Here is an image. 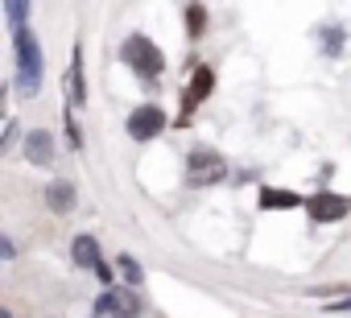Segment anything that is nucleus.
<instances>
[{
	"label": "nucleus",
	"mask_w": 351,
	"mask_h": 318,
	"mask_svg": "<svg viewBox=\"0 0 351 318\" xmlns=\"http://www.w3.org/2000/svg\"><path fill=\"white\" fill-rule=\"evenodd\" d=\"M13 46H17V91L38 95L42 91V46L38 38H29V29H17Z\"/></svg>",
	"instance_id": "1"
},
{
	"label": "nucleus",
	"mask_w": 351,
	"mask_h": 318,
	"mask_svg": "<svg viewBox=\"0 0 351 318\" xmlns=\"http://www.w3.org/2000/svg\"><path fill=\"white\" fill-rule=\"evenodd\" d=\"M120 58H124V66L128 71H136L141 79H157L161 71H165V58H161V50L145 38V34H132V38H124V46H120Z\"/></svg>",
	"instance_id": "2"
},
{
	"label": "nucleus",
	"mask_w": 351,
	"mask_h": 318,
	"mask_svg": "<svg viewBox=\"0 0 351 318\" xmlns=\"http://www.w3.org/2000/svg\"><path fill=\"white\" fill-rule=\"evenodd\" d=\"M228 178V162L215 153V149H191L186 153V182L191 186H215V182H223Z\"/></svg>",
	"instance_id": "3"
},
{
	"label": "nucleus",
	"mask_w": 351,
	"mask_h": 318,
	"mask_svg": "<svg viewBox=\"0 0 351 318\" xmlns=\"http://www.w3.org/2000/svg\"><path fill=\"white\" fill-rule=\"evenodd\" d=\"M95 318H136L141 314V297L132 289H104L91 306Z\"/></svg>",
	"instance_id": "4"
},
{
	"label": "nucleus",
	"mask_w": 351,
	"mask_h": 318,
	"mask_svg": "<svg viewBox=\"0 0 351 318\" xmlns=\"http://www.w3.org/2000/svg\"><path fill=\"white\" fill-rule=\"evenodd\" d=\"M306 211H310L314 223H335V219H343V215L351 211V199H347V195H330V191H322V195H310Z\"/></svg>",
	"instance_id": "5"
},
{
	"label": "nucleus",
	"mask_w": 351,
	"mask_h": 318,
	"mask_svg": "<svg viewBox=\"0 0 351 318\" xmlns=\"http://www.w3.org/2000/svg\"><path fill=\"white\" fill-rule=\"evenodd\" d=\"M161 128H165V112H161L157 103H145V108H136V112L128 116V136H132V140H153Z\"/></svg>",
	"instance_id": "6"
},
{
	"label": "nucleus",
	"mask_w": 351,
	"mask_h": 318,
	"mask_svg": "<svg viewBox=\"0 0 351 318\" xmlns=\"http://www.w3.org/2000/svg\"><path fill=\"white\" fill-rule=\"evenodd\" d=\"M211 87H215V71L211 66H199L195 75H191V87H186V99H182V112L191 116L207 95H211Z\"/></svg>",
	"instance_id": "7"
},
{
	"label": "nucleus",
	"mask_w": 351,
	"mask_h": 318,
	"mask_svg": "<svg viewBox=\"0 0 351 318\" xmlns=\"http://www.w3.org/2000/svg\"><path fill=\"white\" fill-rule=\"evenodd\" d=\"M25 157H29L34 166H50V162H54V140H50L46 128H34V132L25 136Z\"/></svg>",
	"instance_id": "8"
},
{
	"label": "nucleus",
	"mask_w": 351,
	"mask_h": 318,
	"mask_svg": "<svg viewBox=\"0 0 351 318\" xmlns=\"http://www.w3.org/2000/svg\"><path fill=\"white\" fill-rule=\"evenodd\" d=\"M71 260H75L79 269H99V265H104V260H99V240H95V236H75Z\"/></svg>",
	"instance_id": "9"
},
{
	"label": "nucleus",
	"mask_w": 351,
	"mask_h": 318,
	"mask_svg": "<svg viewBox=\"0 0 351 318\" xmlns=\"http://www.w3.org/2000/svg\"><path fill=\"white\" fill-rule=\"evenodd\" d=\"M293 207H302V195L281 191V186H265L261 191V211H293Z\"/></svg>",
	"instance_id": "10"
},
{
	"label": "nucleus",
	"mask_w": 351,
	"mask_h": 318,
	"mask_svg": "<svg viewBox=\"0 0 351 318\" xmlns=\"http://www.w3.org/2000/svg\"><path fill=\"white\" fill-rule=\"evenodd\" d=\"M46 207H50L54 215H71V211H75V186H71V182H50Z\"/></svg>",
	"instance_id": "11"
},
{
	"label": "nucleus",
	"mask_w": 351,
	"mask_h": 318,
	"mask_svg": "<svg viewBox=\"0 0 351 318\" xmlns=\"http://www.w3.org/2000/svg\"><path fill=\"white\" fill-rule=\"evenodd\" d=\"M71 103H87V83H83V50L75 46L71 54Z\"/></svg>",
	"instance_id": "12"
},
{
	"label": "nucleus",
	"mask_w": 351,
	"mask_h": 318,
	"mask_svg": "<svg viewBox=\"0 0 351 318\" xmlns=\"http://www.w3.org/2000/svg\"><path fill=\"white\" fill-rule=\"evenodd\" d=\"M186 34L191 38H203L207 34V9L203 5H186Z\"/></svg>",
	"instance_id": "13"
},
{
	"label": "nucleus",
	"mask_w": 351,
	"mask_h": 318,
	"mask_svg": "<svg viewBox=\"0 0 351 318\" xmlns=\"http://www.w3.org/2000/svg\"><path fill=\"white\" fill-rule=\"evenodd\" d=\"M5 17L13 21V34H17V29H29V25H25V17H29V5H25V0H5Z\"/></svg>",
	"instance_id": "14"
},
{
	"label": "nucleus",
	"mask_w": 351,
	"mask_h": 318,
	"mask_svg": "<svg viewBox=\"0 0 351 318\" xmlns=\"http://www.w3.org/2000/svg\"><path fill=\"white\" fill-rule=\"evenodd\" d=\"M116 265H120V273L128 277V285H132V289H136V285L145 281V269H141V260H136V256H128V252H124V256H120Z\"/></svg>",
	"instance_id": "15"
},
{
	"label": "nucleus",
	"mask_w": 351,
	"mask_h": 318,
	"mask_svg": "<svg viewBox=\"0 0 351 318\" xmlns=\"http://www.w3.org/2000/svg\"><path fill=\"white\" fill-rule=\"evenodd\" d=\"M322 42H326V50H330V54H339V50H343V34H339V25H330V29L322 34Z\"/></svg>",
	"instance_id": "16"
},
{
	"label": "nucleus",
	"mask_w": 351,
	"mask_h": 318,
	"mask_svg": "<svg viewBox=\"0 0 351 318\" xmlns=\"http://www.w3.org/2000/svg\"><path fill=\"white\" fill-rule=\"evenodd\" d=\"M13 140H17V124L9 120V128H5V136H0V153H5V149H13Z\"/></svg>",
	"instance_id": "17"
},
{
	"label": "nucleus",
	"mask_w": 351,
	"mask_h": 318,
	"mask_svg": "<svg viewBox=\"0 0 351 318\" xmlns=\"http://www.w3.org/2000/svg\"><path fill=\"white\" fill-rule=\"evenodd\" d=\"M0 252H5V260H13V252H17V248H13V240H9V236L0 240Z\"/></svg>",
	"instance_id": "18"
},
{
	"label": "nucleus",
	"mask_w": 351,
	"mask_h": 318,
	"mask_svg": "<svg viewBox=\"0 0 351 318\" xmlns=\"http://www.w3.org/2000/svg\"><path fill=\"white\" fill-rule=\"evenodd\" d=\"M330 310H351V297L347 302H330Z\"/></svg>",
	"instance_id": "19"
},
{
	"label": "nucleus",
	"mask_w": 351,
	"mask_h": 318,
	"mask_svg": "<svg viewBox=\"0 0 351 318\" xmlns=\"http://www.w3.org/2000/svg\"><path fill=\"white\" fill-rule=\"evenodd\" d=\"M0 318H13V314H9V310H0Z\"/></svg>",
	"instance_id": "20"
}]
</instances>
